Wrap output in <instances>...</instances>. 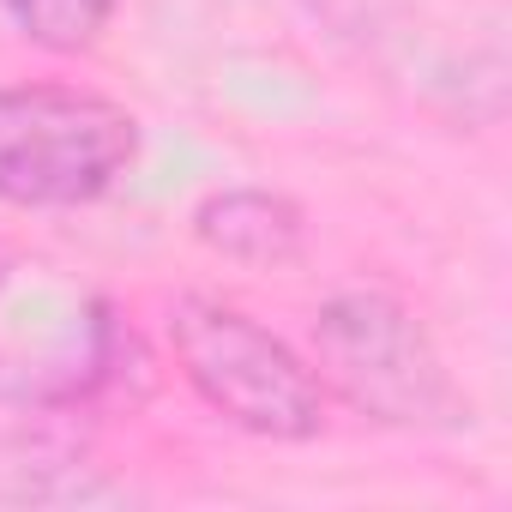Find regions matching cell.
I'll list each match as a JSON object with an SVG mask.
<instances>
[{
    "label": "cell",
    "instance_id": "6da1fadb",
    "mask_svg": "<svg viewBox=\"0 0 512 512\" xmlns=\"http://www.w3.org/2000/svg\"><path fill=\"white\" fill-rule=\"evenodd\" d=\"M145 386L151 356L109 296L67 290L0 247V494L91 500L79 476L97 422Z\"/></svg>",
    "mask_w": 512,
    "mask_h": 512
},
{
    "label": "cell",
    "instance_id": "7a4b0ae2",
    "mask_svg": "<svg viewBox=\"0 0 512 512\" xmlns=\"http://www.w3.org/2000/svg\"><path fill=\"white\" fill-rule=\"evenodd\" d=\"M163 332H169L181 380L229 428H241L253 440H278V446H302V440L326 434L332 398H326L314 362L290 338L260 326L247 308L187 290L169 302Z\"/></svg>",
    "mask_w": 512,
    "mask_h": 512
},
{
    "label": "cell",
    "instance_id": "3957f363",
    "mask_svg": "<svg viewBox=\"0 0 512 512\" xmlns=\"http://www.w3.org/2000/svg\"><path fill=\"white\" fill-rule=\"evenodd\" d=\"M308 344L326 398H344L374 428L434 434L470 422V404L434 332L392 290H338L332 302H320Z\"/></svg>",
    "mask_w": 512,
    "mask_h": 512
},
{
    "label": "cell",
    "instance_id": "277c9868",
    "mask_svg": "<svg viewBox=\"0 0 512 512\" xmlns=\"http://www.w3.org/2000/svg\"><path fill=\"white\" fill-rule=\"evenodd\" d=\"M139 115L91 85H0V205L79 211L109 199L139 163Z\"/></svg>",
    "mask_w": 512,
    "mask_h": 512
},
{
    "label": "cell",
    "instance_id": "5b68a950",
    "mask_svg": "<svg viewBox=\"0 0 512 512\" xmlns=\"http://www.w3.org/2000/svg\"><path fill=\"white\" fill-rule=\"evenodd\" d=\"M187 229L205 253L247 272H284L308 253V211L278 187H211Z\"/></svg>",
    "mask_w": 512,
    "mask_h": 512
},
{
    "label": "cell",
    "instance_id": "8992f818",
    "mask_svg": "<svg viewBox=\"0 0 512 512\" xmlns=\"http://www.w3.org/2000/svg\"><path fill=\"white\" fill-rule=\"evenodd\" d=\"M115 13L121 0H0V19L43 55H91Z\"/></svg>",
    "mask_w": 512,
    "mask_h": 512
}]
</instances>
